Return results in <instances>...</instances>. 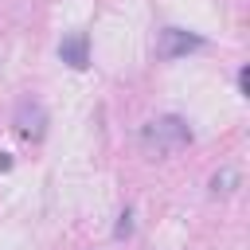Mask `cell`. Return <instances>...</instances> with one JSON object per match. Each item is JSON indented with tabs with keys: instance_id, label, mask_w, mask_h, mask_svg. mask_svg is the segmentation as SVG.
<instances>
[{
	"instance_id": "cell-1",
	"label": "cell",
	"mask_w": 250,
	"mask_h": 250,
	"mask_svg": "<svg viewBox=\"0 0 250 250\" xmlns=\"http://www.w3.org/2000/svg\"><path fill=\"white\" fill-rule=\"evenodd\" d=\"M141 141H145V148H148L152 156H172V152H180V148L191 145V129H188L184 117L164 113V117H152V121L141 129Z\"/></svg>"
},
{
	"instance_id": "cell-2",
	"label": "cell",
	"mask_w": 250,
	"mask_h": 250,
	"mask_svg": "<svg viewBox=\"0 0 250 250\" xmlns=\"http://www.w3.org/2000/svg\"><path fill=\"white\" fill-rule=\"evenodd\" d=\"M203 47V35L195 31H184V27H164L156 35V59L172 62V59H184L188 51H199Z\"/></svg>"
},
{
	"instance_id": "cell-3",
	"label": "cell",
	"mask_w": 250,
	"mask_h": 250,
	"mask_svg": "<svg viewBox=\"0 0 250 250\" xmlns=\"http://www.w3.org/2000/svg\"><path fill=\"white\" fill-rule=\"evenodd\" d=\"M16 133L23 137V141H43L47 137V109L39 105V102H31V98H23L20 105H16Z\"/></svg>"
},
{
	"instance_id": "cell-4",
	"label": "cell",
	"mask_w": 250,
	"mask_h": 250,
	"mask_svg": "<svg viewBox=\"0 0 250 250\" xmlns=\"http://www.w3.org/2000/svg\"><path fill=\"white\" fill-rule=\"evenodd\" d=\"M59 59H62L66 66H74V70H86V66H90V39H86L82 31L66 35V39L59 43Z\"/></svg>"
},
{
	"instance_id": "cell-5",
	"label": "cell",
	"mask_w": 250,
	"mask_h": 250,
	"mask_svg": "<svg viewBox=\"0 0 250 250\" xmlns=\"http://www.w3.org/2000/svg\"><path fill=\"white\" fill-rule=\"evenodd\" d=\"M238 188H242V172H238L234 164H223V168H215V172H211V180H207V191H211V195H219V199L234 195Z\"/></svg>"
},
{
	"instance_id": "cell-6",
	"label": "cell",
	"mask_w": 250,
	"mask_h": 250,
	"mask_svg": "<svg viewBox=\"0 0 250 250\" xmlns=\"http://www.w3.org/2000/svg\"><path fill=\"white\" fill-rule=\"evenodd\" d=\"M129 234H133V207H121V215H117V223H113V238L125 242Z\"/></svg>"
},
{
	"instance_id": "cell-7",
	"label": "cell",
	"mask_w": 250,
	"mask_h": 250,
	"mask_svg": "<svg viewBox=\"0 0 250 250\" xmlns=\"http://www.w3.org/2000/svg\"><path fill=\"white\" fill-rule=\"evenodd\" d=\"M238 90H242V98L250 94V66H242V70H238Z\"/></svg>"
},
{
	"instance_id": "cell-8",
	"label": "cell",
	"mask_w": 250,
	"mask_h": 250,
	"mask_svg": "<svg viewBox=\"0 0 250 250\" xmlns=\"http://www.w3.org/2000/svg\"><path fill=\"white\" fill-rule=\"evenodd\" d=\"M8 168H12V156H8V152H0V172H8Z\"/></svg>"
}]
</instances>
